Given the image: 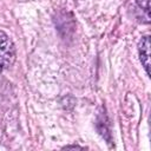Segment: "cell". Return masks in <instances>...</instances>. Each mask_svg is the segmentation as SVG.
I'll return each instance as SVG.
<instances>
[{
  "label": "cell",
  "mask_w": 151,
  "mask_h": 151,
  "mask_svg": "<svg viewBox=\"0 0 151 151\" xmlns=\"http://www.w3.org/2000/svg\"><path fill=\"white\" fill-rule=\"evenodd\" d=\"M137 6L144 11L146 19L150 21V0H137Z\"/></svg>",
  "instance_id": "cell-3"
},
{
  "label": "cell",
  "mask_w": 151,
  "mask_h": 151,
  "mask_svg": "<svg viewBox=\"0 0 151 151\" xmlns=\"http://www.w3.org/2000/svg\"><path fill=\"white\" fill-rule=\"evenodd\" d=\"M66 149H81V147L76 145V146H66Z\"/></svg>",
  "instance_id": "cell-4"
},
{
  "label": "cell",
  "mask_w": 151,
  "mask_h": 151,
  "mask_svg": "<svg viewBox=\"0 0 151 151\" xmlns=\"http://www.w3.org/2000/svg\"><path fill=\"white\" fill-rule=\"evenodd\" d=\"M14 45L6 33L0 31V72L7 68L14 60Z\"/></svg>",
  "instance_id": "cell-1"
},
{
  "label": "cell",
  "mask_w": 151,
  "mask_h": 151,
  "mask_svg": "<svg viewBox=\"0 0 151 151\" xmlns=\"http://www.w3.org/2000/svg\"><path fill=\"white\" fill-rule=\"evenodd\" d=\"M138 51H139V58H140V61L146 71V73L149 74V66H150V37L149 35H145L142 38L140 42H139V47H138Z\"/></svg>",
  "instance_id": "cell-2"
}]
</instances>
